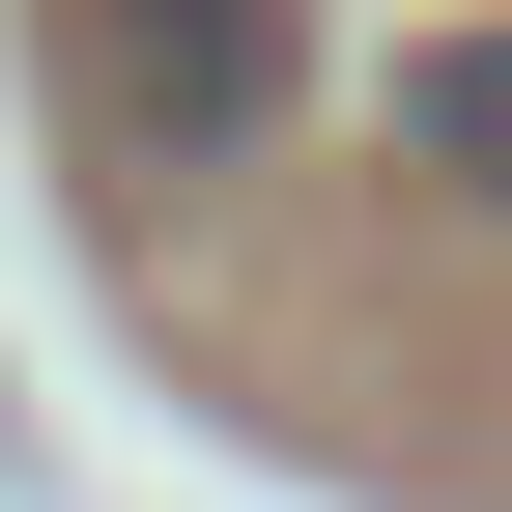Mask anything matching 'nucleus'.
<instances>
[{
    "label": "nucleus",
    "mask_w": 512,
    "mask_h": 512,
    "mask_svg": "<svg viewBox=\"0 0 512 512\" xmlns=\"http://www.w3.org/2000/svg\"><path fill=\"white\" fill-rule=\"evenodd\" d=\"M86 57H114V114H143V143H256V114H285V57H313V0H86Z\"/></svg>",
    "instance_id": "1"
},
{
    "label": "nucleus",
    "mask_w": 512,
    "mask_h": 512,
    "mask_svg": "<svg viewBox=\"0 0 512 512\" xmlns=\"http://www.w3.org/2000/svg\"><path fill=\"white\" fill-rule=\"evenodd\" d=\"M399 171H456V200L512 228V29H427L399 57Z\"/></svg>",
    "instance_id": "2"
}]
</instances>
